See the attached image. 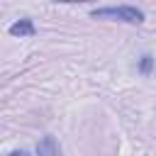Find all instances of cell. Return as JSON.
Segmentation results:
<instances>
[{
    "mask_svg": "<svg viewBox=\"0 0 156 156\" xmlns=\"http://www.w3.org/2000/svg\"><path fill=\"white\" fill-rule=\"evenodd\" d=\"M93 20H112V22H124V24H144L146 15L144 10L134 7V5H110V7H98L90 12Z\"/></svg>",
    "mask_w": 156,
    "mask_h": 156,
    "instance_id": "cell-1",
    "label": "cell"
},
{
    "mask_svg": "<svg viewBox=\"0 0 156 156\" xmlns=\"http://www.w3.org/2000/svg\"><path fill=\"white\" fill-rule=\"evenodd\" d=\"M7 156H29V151H24V149H20V151H12V154H7Z\"/></svg>",
    "mask_w": 156,
    "mask_h": 156,
    "instance_id": "cell-6",
    "label": "cell"
},
{
    "mask_svg": "<svg viewBox=\"0 0 156 156\" xmlns=\"http://www.w3.org/2000/svg\"><path fill=\"white\" fill-rule=\"evenodd\" d=\"M37 156H61V146L51 134H44L37 141Z\"/></svg>",
    "mask_w": 156,
    "mask_h": 156,
    "instance_id": "cell-3",
    "label": "cell"
},
{
    "mask_svg": "<svg viewBox=\"0 0 156 156\" xmlns=\"http://www.w3.org/2000/svg\"><path fill=\"white\" fill-rule=\"evenodd\" d=\"M154 63H156V58H154L151 54H141V56H139V63H136V71H139L141 76H151Z\"/></svg>",
    "mask_w": 156,
    "mask_h": 156,
    "instance_id": "cell-4",
    "label": "cell"
},
{
    "mask_svg": "<svg viewBox=\"0 0 156 156\" xmlns=\"http://www.w3.org/2000/svg\"><path fill=\"white\" fill-rule=\"evenodd\" d=\"M54 2H71V5H78V2H93V0H54Z\"/></svg>",
    "mask_w": 156,
    "mask_h": 156,
    "instance_id": "cell-5",
    "label": "cell"
},
{
    "mask_svg": "<svg viewBox=\"0 0 156 156\" xmlns=\"http://www.w3.org/2000/svg\"><path fill=\"white\" fill-rule=\"evenodd\" d=\"M10 37H17V39H29V37H34L37 34V27H34V22L29 20V17H20V20H15L12 24H10Z\"/></svg>",
    "mask_w": 156,
    "mask_h": 156,
    "instance_id": "cell-2",
    "label": "cell"
}]
</instances>
